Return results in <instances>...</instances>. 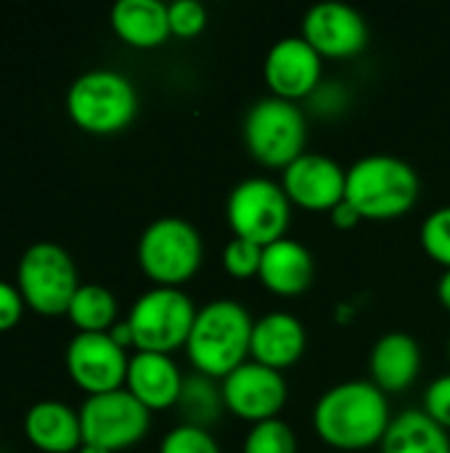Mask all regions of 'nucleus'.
<instances>
[{
  "label": "nucleus",
  "instance_id": "nucleus-6",
  "mask_svg": "<svg viewBox=\"0 0 450 453\" xmlns=\"http://www.w3.org/2000/svg\"><path fill=\"white\" fill-rule=\"evenodd\" d=\"M308 119L300 104L265 96L244 117V146L265 167H289L305 154Z\"/></svg>",
  "mask_w": 450,
  "mask_h": 453
},
{
  "label": "nucleus",
  "instance_id": "nucleus-22",
  "mask_svg": "<svg viewBox=\"0 0 450 453\" xmlns=\"http://www.w3.org/2000/svg\"><path fill=\"white\" fill-rule=\"evenodd\" d=\"M382 453H450V433L432 422L422 409H408L393 417L385 441L379 443Z\"/></svg>",
  "mask_w": 450,
  "mask_h": 453
},
{
  "label": "nucleus",
  "instance_id": "nucleus-18",
  "mask_svg": "<svg viewBox=\"0 0 450 453\" xmlns=\"http://www.w3.org/2000/svg\"><path fill=\"white\" fill-rule=\"evenodd\" d=\"M371 382L385 393H403L414 388L422 374V345L408 332H387L382 334L369 356Z\"/></svg>",
  "mask_w": 450,
  "mask_h": 453
},
{
  "label": "nucleus",
  "instance_id": "nucleus-34",
  "mask_svg": "<svg viewBox=\"0 0 450 453\" xmlns=\"http://www.w3.org/2000/svg\"><path fill=\"white\" fill-rule=\"evenodd\" d=\"M109 337L119 345V348H130L133 345V329H130V324H127V319L125 321H117L111 329H109Z\"/></svg>",
  "mask_w": 450,
  "mask_h": 453
},
{
  "label": "nucleus",
  "instance_id": "nucleus-33",
  "mask_svg": "<svg viewBox=\"0 0 450 453\" xmlns=\"http://www.w3.org/2000/svg\"><path fill=\"white\" fill-rule=\"evenodd\" d=\"M329 215H332V223L337 228H342V231H350V228H355L361 223V215H358V210L350 202H339Z\"/></svg>",
  "mask_w": 450,
  "mask_h": 453
},
{
  "label": "nucleus",
  "instance_id": "nucleus-1",
  "mask_svg": "<svg viewBox=\"0 0 450 453\" xmlns=\"http://www.w3.org/2000/svg\"><path fill=\"white\" fill-rule=\"evenodd\" d=\"M393 422L387 395L371 380L332 385L313 406V430L334 451H369L385 441Z\"/></svg>",
  "mask_w": 450,
  "mask_h": 453
},
{
  "label": "nucleus",
  "instance_id": "nucleus-24",
  "mask_svg": "<svg viewBox=\"0 0 450 453\" xmlns=\"http://www.w3.org/2000/svg\"><path fill=\"white\" fill-rule=\"evenodd\" d=\"M175 409L180 411L183 425H194V427L210 430L220 419V414L225 411L220 382L194 372L191 377H186Z\"/></svg>",
  "mask_w": 450,
  "mask_h": 453
},
{
  "label": "nucleus",
  "instance_id": "nucleus-2",
  "mask_svg": "<svg viewBox=\"0 0 450 453\" xmlns=\"http://www.w3.org/2000/svg\"><path fill=\"white\" fill-rule=\"evenodd\" d=\"M252 313L228 297H217L196 311L194 329L186 342L188 364L196 374L225 380L241 364L249 361L252 348Z\"/></svg>",
  "mask_w": 450,
  "mask_h": 453
},
{
  "label": "nucleus",
  "instance_id": "nucleus-17",
  "mask_svg": "<svg viewBox=\"0 0 450 453\" xmlns=\"http://www.w3.org/2000/svg\"><path fill=\"white\" fill-rule=\"evenodd\" d=\"M305 348H308V332L294 313L271 311L255 319L252 348H249L252 361L284 372L302 358Z\"/></svg>",
  "mask_w": 450,
  "mask_h": 453
},
{
  "label": "nucleus",
  "instance_id": "nucleus-23",
  "mask_svg": "<svg viewBox=\"0 0 450 453\" xmlns=\"http://www.w3.org/2000/svg\"><path fill=\"white\" fill-rule=\"evenodd\" d=\"M117 313H119V305H117L114 292L101 284H82L66 311L69 321L85 334L109 332L117 324Z\"/></svg>",
  "mask_w": 450,
  "mask_h": 453
},
{
  "label": "nucleus",
  "instance_id": "nucleus-32",
  "mask_svg": "<svg viewBox=\"0 0 450 453\" xmlns=\"http://www.w3.org/2000/svg\"><path fill=\"white\" fill-rule=\"evenodd\" d=\"M313 109L321 114H339L347 106V93L339 82H321V88L310 96Z\"/></svg>",
  "mask_w": 450,
  "mask_h": 453
},
{
  "label": "nucleus",
  "instance_id": "nucleus-35",
  "mask_svg": "<svg viewBox=\"0 0 450 453\" xmlns=\"http://www.w3.org/2000/svg\"><path fill=\"white\" fill-rule=\"evenodd\" d=\"M438 300H440V305L450 313V268L443 271V276L438 281Z\"/></svg>",
  "mask_w": 450,
  "mask_h": 453
},
{
  "label": "nucleus",
  "instance_id": "nucleus-13",
  "mask_svg": "<svg viewBox=\"0 0 450 453\" xmlns=\"http://www.w3.org/2000/svg\"><path fill=\"white\" fill-rule=\"evenodd\" d=\"M130 356L119 348L109 332L85 334L77 332L66 345V372L72 382L88 395H101L125 388Z\"/></svg>",
  "mask_w": 450,
  "mask_h": 453
},
{
  "label": "nucleus",
  "instance_id": "nucleus-4",
  "mask_svg": "<svg viewBox=\"0 0 450 453\" xmlns=\"http://www.w3.org/2000/svg\"><path fill=\"white\" fill-rule=\"evenodd\" d=\"M69 119L93 135L122 133L138 114V90L122 72L90 69L66 90Z\"/></svg>",
  "mask_w": 450,
  "mask_h": 453
},
{
  "label": "nucleus",
  "instance_id": "nucleus-10",
  "mask_svg": "<svg viewBox=\"0 0 450 453\" xmlns=\"http://www.w3.org/2000/svg\"><path fill=\"white\" fill-rule=\"evenodd\" d=\"M82 443L117 453L141 443L151 427V411L125 388L88 395L80 409Z\"/></svg>",
  "mask_w": 450,
  "mask_h": 453
},
{
  "label": "nucleus",
  "instance_id": "nucleus-16",
  "mask_svg": "<svg viewBox=\"0 0 450 453\" xmlns=\"http://www.w3.org/2000/svg\"><path fill=\"white\" fill-rule=\"evenodd\" d=\"M183 382H186V377L178 369V364L172 361V356L146 353V350H135L130 356L125 390L135 401H141L151 414L178 406Z\"/></svg>",
  "mask_w": 450,
  "mask_h": 453
},
{
  "label": "nucleus",
  "instance_id": "nucleus-30",
  "mask_svg": "<svg viewBox=\"0 0 450 453\" xmlns=\"http://www.w3.org/2000/svg\"><path fill=\"white\" fill-rule=\"evenodd\" d=\"M422 411H424L432 422H438L446 433H450V372L448 374L435 377V380L427 385Z\"/></svg>",
  "mask_w": 450,
  "mask_h": 453
},
{
  "label": "nucleus",
  "instance_id": "nucleus-5",
  "mask_svg": "<svg viewBox=\"0 0 450 453\" xmlns=\"http://www.w3.org/2000/svg\"><path fill=\"white\" fill-rule=\"evenodd\" d=\"M202 260V234L183 218H156L138 239V265L154 287L180 289L199 273Z\"/></svg>",
  "mask_w": 450,
  "mask_h": 453
},
{
  "label": "nucleus",
  "instance_id": "nucleus-27",
  "mask_svg": "<svg viewBox=\"0 0 450 453\" xmlns=\"http://www.w3.org/2000/svg\"><path fill=\"white\" fill-rule=\"evenodd\" d=\"M260 263H263V247L249 239L233 236L223 250V268L236 281L255 279L260 273Z\"/></svg>",
  "mask_w": 450,
  "mask_h": 453
},
{
  "label": "nucleus",
  "instance_id": "nucleus-28",
  "mask_svg": "<svg viewBox=\"0 0 450 453\" xmlns=\"http://www.w3.org/2000/svg\"><path fill=\"white\" fill-rule=\"evenodd\" d=\"M159 453H223L220 443L215 441V435L204 427H194V425H178L172 427L162 443Z\"/></svg>",
  "mask_w": 450,
  "mask_h": 453
},
{
  "label": "nucleus",
  "instance_id": "nucleus-20",
  "mask_svg": "<svg viewBox=\"0 0 450 453\" xmlns=\"http://www.w3.org/2000/svg\"><path fill=\"white\" fill-rule=\"evenodd\" d=\"M27 441L45 453H77L82 449L80 411L61 401H40L24 417Z\"/></svg>",
  "mask_w": 450,
  "mask_h": 453
},
{
  "label": "nucleus",
  "instance_id": "nucleus-21",
  "mask_svg": "<svg viewBox=\"0 0 450 453\" xmlns=\"http://www.w3.org/2000/svg\"><path fill=\"white\" fill-rule=\"evenodd\" d=\"M109 21L122 42L141 50L159 48L172 35L167 3L162 0H119L114 3Z\"/></svg>",
  "mask_w": 450,
  "mask_h": 453
},
{
  "label": "nucleus",
  "instance_id": "nucleus-19",
  "mask_svg": "<svg viewBox=\"0 0 450 453\" xmlns=\"http://www.w3.org/2000/svg\"><path fill=\"white\" fill-rule=\"evenodd\" d=\"M316 276V260L310 250L297 239H278L263 247V263L257 279L278 297H300Z\"/></svg>",
  "mask_w": 450,
  "mask_h": 453
},
{
  "label": "nucleus",
  "instance_id": "nucleus-11",
  "mask_svg": "<svg viewBox=\"0 0 450 453\" xmlns=\"http://www.w3.org/2000/svg\"><path fill=\"white\" fill-rule=\"evenodd\" d=\"M220 390L225 411L252 425L278 419L289 398L284 372L263 366L252 358L231 372L225 380H220Z\"/></svg>",
  "mask_w": 450,
  "mask_h": 453
},
{
  "label": "nucleus",
  "instance_id": "nucleus-37",
  "mask_svg": "<svg viewBox=\"0 0 450 453\" xmlns=\"http://www.w3.org/2000/svg\"><path fill=\"white\" fill-rule=\"evenodd\" d=\"M448 358H450V340H448Z\"/></svg>",
  "mask_w": 450,
  "mask_h": 453
},
{
  "label": "nucleus",
  "instance_id": "nucleus-7",
  "mask_svg": "<svg viewBox=\"0 0 450 453\" xmlns=\"http://www.w3.org/2000/svg\"><path fill=\"white\" fill-rule=\"evenodd\" d=\"M196 311L199 308L183 289L151 287L133 303L127 313V324L133 329V348L172 356L175 350L186 348Z\"/></svg>",
  "mask_w": 450,
  "mask_h": 453
},
{
  "label": "nucleus",
  "instance_id": "nucleus-31",
  "mask_svg": "<svg viewBox=\"0 0 450 453\" xmlns=\"http://www.w3.org/2000/svg\"><path fill=\"white\" fill-rule=\"evenodd\" d=\"M24 305L27 303H24L21 292L13 284L0 281V332H8L21 321Z\"/></svg>",
  "mask_w": 450,
  "mask_h": 453
},
{
  "label": "nucleus",
  "instance_id": "nucleus-29",
  "mask_svg": "<svg viewBox=\"0 0 450 453\" xmlns=\"http://www.w3.org/2000/svg\"><path fill=\"white\" fill-rule=\"evenodd\" d=\"M170 32L180 40H191L207 27V8L199 0H172L167 3Z\"/></svg>",
  "mask_w": 450,
  "mask_h": 453
},
{
  "label": "nucleus",
  "instance_id": "nucleus-15",
  "mask_svg": "<svg viewBox=\"0 0 450 453\" xmlns=\"http://www.w3.org/2000/svg\"><path fill=\"white\" fill-rule=\"evenodd\" d=\"M345 183L347 170L337 159L316 151H305L281 170V188L292 207L297 204L308 212H332L345 202Z\"/></svg>",
  "mask_w": 450,
  "mask_h": 453
},
{
  "label": "nucleus",
  "instance_id": "nucleus-25",
  "mask_svg": "<svg viewBox=\"0 0 450 453\" xmlns=\"http://www.w3.org/2000/svg\"><path fill=\"white\" fill-rule=\"evenodd\" d=\"M241 453H297V435L281 417L257 422L249 427Z\"/></svg>",
  "mask_w": 450,
  "mask_h": 453
},
{
  "label": "nucleus",
  "instance_id": "nucleus-3",
  "mask_svg": "<svg viewBox=\"0 0 450 453\" xmlns=\"http://www.w3.org/2000/svg\"><path fill=\"white\" fill-rule=\"evenodd\" d=\"M419 173L400 157L366 154L347 167L345 202L361 220H398L419 202Z\"/></svg>",
  "mask_w": 450,
  "mask_h": 453
},
{
  "label": "nucleus",
  "instance_id": "nucleus-36",
  "mask_svg": "<svg viewBox=\"0 0 450 453\" xmlns=\"http://www.w3.org/2000/svg\"><path fill=\"white\" fill-rule=\"evenodd\" d=\"M77 453H111V451H106V449H98V446H88V443H82V449Z\"/></svg>",
  "mask_w": 450,
  "mask_h": 453
},
{
  "label": "nucleus",
  "instance_id": "nucleus-12",
  "mask_svg": "<svg viewBox=\"0 0 450 453\" xmlns=\"http://www.w3.org/2000/svg\"><path fill=\"white\" fill-rule=\"evenodd\" d=\"M263 77L271 96L300 104L321 88L324 58L302 35H289L271 45L263 64Z\"/></svg>",
  "mask_w": 450,
  "mask_h": 453
},
{
  "label": "nucleus",
  "instance_id": "nucleus-8",
  "mask_svg": "<svg viewBox=\"0 0 450 453\" xmlns=\"http://www.w3.org/2000/svg\"><path fill=\"white\" fill-rule=\"evenodd\" d=\"M80 287L82 284L72 255L53 242H37L27 247L19 260L16 289L21 292L24 303L42 316L66 313Z\"/></svg>",
  "mask_w": 450,
  "mask_h": 453
},
{
  "label": "nucleus",
  "instance_id": "nucleus-14",
  "mask_svg": "<svg viewBox=\"0 0 450 453\" xmlns=\"http://www.w3.org/2000/svg\"><path fill=\"white\" fill-rule=\"evenodd\" d=\"M321 58H353L369 45L363 13L339 0H324L308 8L300 32Z\"/></svg>",
  "mask_w": 450,
  "mask_h": 453
},
{
  "label": "nucleus",
  "instance_id": "nucleus-26",
  "mask_svg": "<svg viewBox=\"0 0 450 453\" xmlns=\"http://www.w3.org/2000/svg\"><path fill=\"white\" fill-rule=\"evenodd\" d=\"M422 250L446 271L450 268V204L432 210L419 231Z\"/></svg>",
  "mask_w": 450,
  "mask_h": 453
},
{
  "label": "nucleus",
  "instance_id": "nucleus-9",
  "mask_svg": "<svg viewBox=\"0 0 450 453\" xmlns=\"http://www.w3.org/2000/svg\"><path fill=\"white\" fill-rule=\"evenodd\" d=\"M225 220L233 236L268 247L286 236L292 223V202L281 183L263 175L244 178L228 194Z\"/></svg>",
  "mask_w": 450,
  "mask_h": 453
}]
</instances>
